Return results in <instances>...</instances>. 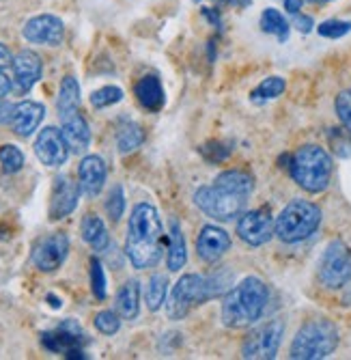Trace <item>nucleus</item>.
Here are the masks:
<instances>
[{"label":"nucleus","mask_w":351,"mask_h":360,"mask_svg":"<svg viewBox=\"0 0 351 360\" xmlns=\"http://www.w3.org/2000/svg\"><path fill=\"white\" fill-rule=\"evenodd\" d=\"M166 248L164 224L157 210L149 203H138L132 210L130 222H127L125 238V255L136 270L153 268Z\"/></svg>","instance_id":"nucleus-1"},{"label":"nucleus","mask_w":351,"mask_h":360,"mask_svg":"<svg viewBox=\"0 0 351 360\" xmlns=\"http://www.w3.org/2000/svg\"><path fill=\"white\" fill-rule=\"evenodd\" d=\"M270 287L259 276H248L235 285L222 302V321L227 328H246L265 313Z\"/></svg>","instance_id":"nucleus-2"},{"label":"nucleus","mask_w":351,"mask_h":360,"mask_svg":"<svg viewBox=\"0 0 351 360\" xmlns=\"http://www.w3.org/2000/svg\"><path fill=\"white\" fill-rule=\"evenodd\" d=\"M227 291V274H213V276H201V274H185L177 281V285L171 291V298L166 300V315L173 321H179L187 317V313L209 302L211 298H218Z\"/></svg>","instance_id":"nucleus-3"},{"label":"nucleus","mask_w":351,"mask_h":360,"mask_svg":"<svg viewBox=\"0 0 351 360\" xmlns=\"http://www.w3.org/2000/svg\"><path fill=\"white\" fill-rule=\"evenodd\" d=\"M289 173L302 190L310 194L324 192L332 179V158L324 147L304 145L291 155Z\"/></svg>","instance_id":"nucleus-4"},{"label":"nucleus","mask_w":351,"mask_h":360,"mask_svg":"<svg viewBox=\"0 0 351 360\" xmlns=\"http://www.w3.org/2000/svg\"><path fill=\"white\" fill-rule=\"evenodd\" d=\"M338 328L330 319L306 321L291 343V358L296 360H322L338 347Z\"/></svg>","instance_id":"nucleus-5"},{"label":"nucleus","mask_w":351,"mask_h":360,"mask_svg":"<svg viewBox=\"0 0 351 360\" xmlns=\"http://www.w3.org/2000/svg\"><path fill=\"white\" fill-rule=\"evenodd\" d=\"M276 236L286 244H298L308 240L319 224H322V210L319 205L298 199L286 205L276 218Z\"/></svg>","instance_id":"nucleus-6"},{"label":"nucleus","mask_w":351,"mask_h":360,"mask_svg":"<svg viewBox=\"0 0 351 360\" xmlns=\"http://www.w3.org/2000/svg\"><path fill=\"white\" fill-rule=\"evenodd\" d=\"M194 203L205 216L220 220V222H229L235 216L244 214L246 203H248V194L233 192V190H227L218 184H211V186H201L194 192Z\"/></svg>","instance_id":"nucleus-7"},{"label":"nucleus","mask_w":351,"mask_h":360,"mask_svg":"<svg viewBox=\"0 0 351 360\" xmlns=\"http://www.w3.org/2000/svg\"><path fill=\"white\" fill-rule=\"evenodd\" d=\"M317 276L319 283L328 289L345 287L351 281V248L340 240L330 242L319 257Z\"/></svg>","instance_id":"nucleus-8"},{"label":"nucleus","mask_w":351,"mask_h":360,"mask_svg":"<svg viewBox=\"0 0 351 360\" xmlns=\"http://www.w3.org/2000/svg\"><path fill=\"white\" fill-rule=\"evenodd\" d=\"M282 337H284V323L280 319L267 321L246 337L241 345V356L248 360H272L280 349Z\"/></svg>","instance_id":"nucleus-9"},{"label":"nucleus","mask_w":351,"mask_h":360,"mask_svg":"<svg viewBox=\"0 0 351 360\" xmlns=\"http://www.w3.org/2000/svg\"><path fill=\"white\" fill-rule=\"evenodd\" d=\"M22 37L28 44H37V46H60L65 39V24L60 18L52 13H41L30 18L24 28H22Z\"/></svg>","instance_id":"nucleus-10"},{"label":"nucleus","mask_w":351,"mask_h":360,"mask_svg":"<svg viewBox=\"0 0 351 360\" xmlns=\"http://www.w3.org/2000/svg\"><path fill=\"white\" fill-rule=\"evenodd\" d=\"M276 233V224L267 210H252L241 214L237 222V236L248 246H263Z\"/></svg>","instance_id":"nucleus-11"},{"label":"nucleus","mask_w":351,"mask_h":360,"mask_svg":"<svg viewBox=\"0 0 351 360\" xmlns=\"http://www.w3.org/2000/svg\"><path fill=\"white\" fill-rule=\"evenodd\" d=\"M69 255V240L65 233H52L39 240L33 248V264L39 272H56Z\"/></svg>","instance_id":"nucleus-12"},{"label":"nucleus","mask_w":351,"mask_h":360,"mask_svg":"<svg viewBox=\"0 0 351 360\" xmlns=\"http://www.w3.org/2000/svg\"><path fill=\"white\" fill-rule=\"evenodd\" d=\"M84 343H86V335L76 319L60 321L54 330L41 335V345L52 354H67L69 349L82 347Z\"/></svg>","instance_id":"nucleus-13"},{"label":"nucleus","mask_w":351,"mask_h":360,"mask_svg":"<svg viewBox=\"0 0 351 360\" xmlns=\"http://www.w3.org/2000/svg\"><path fill=\"white\" fill-rule=\"evenodd\" d=\"M35 153L41 160V165L58 169L67 162L69 158V147L65 143V136H62L60 129L56 127H44L37 141H35Z\"/></svg>","instance_id":"nucleus-14"},{"label":"nucleus","mask_w":351,"mask_h":360,"mask_svg":"<svg viewBox=\"0 0 351 360\" xmlns=\"http://www.w3.org/2000/svg\"><path fill=\"white\" fill-rule=\"evenodd\" d=\"M11 68H13L15 89L20 93H28L41 80V74H44L41 58L33 50H20L11 60Z\"/></svg>","instance_id":"nucleus-15"},{"label":"nucleus","mask_w":351,"mask_h":360,"mask_svg":"<svg viewBox=\"0 0 351 360\" xmlns=\"http://www.w3.org/2000/svg\"><path fill=\"white\" fill-rule=\"evenodd\" d=\"M80 186L76 181H72L67 175H58L54 179V188H52V199H50V218L52 220H60L67 218L76 207H78V199H80Z\"/></svg>","instance_id":"nucleus-16"},{"label":"nucleus","mask_w":351,"mask_h":360,"mask_svg":"<svg viewBox=\"0 0 351 360\" xmlns=\"http://www.w3.org/2000/svg\"><path fill=\"white\" fill-rule=\"evenodd\" d=\"M231 248V238L225 229L216 224H205L197 238V255L205 264H216Z\"/></svg>","instance_id":"nucleus-17"},{"label":"nucleus","mask_w":351,"mask_h":360,"mask_svg":"<svg viewBox=\"0 0 351 360\" xmlns=\"http://www.w3.org/2000/svg\"><path fill=\"white\" fill-rule=\"evenodd\" d=\"M106 175H108L106 162L100 155H86L82 158L78 167V186L88 199H93V196H98L102 192L106 184Z\"/></svg>","instance_id":"nucleus-18"},{"label":"nucleus","mask_w":351,"mask_h":360,"mask_svg":"<svg viewBox=\"0 0 351 360\" xmlns=\"http://www.w3.org/2000/svg\"><path fill=\"white\" fill-rule=\"evenodd\" d=\"M46 117V108L44 104L39 102H33V100H24L20 104H15L13 108V117H11V129L22 136V139H28L35 134V129H39L41 121Z\"/></svg>","instance_id":"nucleus-19"},{"label":"nucleus","mask_w":351,"mask_h":360,"mask_svg":"<svg viewBox=\"0 0 351 360\" xmlns=\"http://www.w3.org/2000/svg\"><path fill=\"white\" fill-rule=\"evenodd\" d=\"M60 132L65 136V143L72 153H84L91 145V129L86 119L80 115V110L60 115Z\"/></svg>","instance_id":"nucleus-20"},{"label":"nucleus","mask_w":351,"mask_h":360,"mask_svg":"<svg viewBox=\"0 0 351 360\" xmlns=\"http://www.w3.org/2000/svg\"><path fill=\"white\" fill-rule=\"evenodd\" d=\"M134 93H136V100L138 104L149 110V112H159L166 104V95H164V86L159 82L157 76H143L136 86H134Z\"/></svg>","instance_id":"nucleus-21"},{"label":"nucleus","mask_w":351,"mask_h":360,"mask_svg":"<svg viewBox=\"0 0 351 360\" xmlns=\"http://www.w3.org/2000/svg\"><path fill=\"white\" fill-rule=\"evenodd\" d=\"M114 307H117V313L121 315V319H127V321L136 319L140 313V283L134 278L123 283L121 289L117 291Z\"/></svg>","instance_id":"nucleus-22"},{"label":"nucleus","mask_w":351,"mask_h":360,"mask_svg":"<svg viewBox=\"0 0 351 360\" xmlns=\"http://www.w3.org/2000/svg\"><path fill=\"white\" fill-rule=\"evenodd\" d=\"M80 231H82V240L93 248V250H98V252H104L108 246H110V236H108V229L104 224V220L100 216H95V214H86L82 218V226H80Z\"/></svg>","instance_id":"nucleus-23"},{"label":"nucleus","mask_w":351,"mask_h":360,"mask_svg":"<svg viewBox=\"0 0 351 360\" xmlns=\"http://www.w3.org/2000/svg\"><path fill=\"white\" fill-rule=\"evenodd\" d=\"M187 261L185 250V238L177 220L171 222V233H168V252H166V264L171 272H179Z\"/></svg>","instance_id":"nucleus-24"},{"label":"nucleus","mask_w":351,"mask_h":360,"mask_svg":"<svg viewBox=\"0 0 351 360\" xmlns=\"http://www.w3.org/2000/svg\"><path fill=\"white\" fill-rule=\"evenodd\" d=\"M58 117L60 115H69L80 110V84L74 76H65L58 89V100H56Z\"/></svg>","instance_id":"nucleus-25"},{"label":"nucleus","mask_w":351,"mask_h":360,"mask_svg":"<svg viewBox=\"0 0 351 360\" xmlns=\"http://www.w3.org/2000/svg\"><path fill=\"white\" fill-rule=\"evenodd\" d=\"M145 143V129L134 121H123L117 129V147L121 153H132Z\"/></svg>","instance_id":"nucleus-26"},{"label":"nucleus","mask_w":351,"mask_h":360,"mask_svg":"<svg viewBox=\"0 0 351 360\" xmlns=\"http://www.w3.org/2000/svg\"><path fill=\"white\" fill-rule=\"evenodd\" d=\"M213 184L222 186V188H227V190H233V192H241V194H252L254 190V179L250 173L246 171H225V173H220Z\"/></svg>","instance_id":"nucleus-27"},{"label":"nucleus","mask_w":351,"mask_h":360,"mask_svg":"<svg viewBox=\"0 0 351 360\" xmlns=\"http://www.w3.org/2000/svg\"><path fill=\"white\" fill-rule=\"evenodd\" d=\"M261 28L263 32H270V35H276L280 44H284L289 39V22L284 20V15L276 9H265L261 13Z\"/></svg>","instance_id":"nucleus-28"},{"label":"nucleus","mask_w":351,"mask_h":360,"mask_svg":"<svg viewBox=\"0 0 351 360\" xmlns=\"http://www.w3.org/2000/svg\"><path fill=\"white\" fill-rule=\"evenodd\" d=\"M166 289H168V281L164 274H153L149 278L147 291H145V302L149 311H157L166 300Z\"/></svg>","instance_id":"nucleus-29"},{"label":"nucleus","mask_w":351,"mask_h":360,"mask_svg":"<svg viewBox=\"0 0 351 360\" xmlns=\"http://www.w3.org/2000/svg\"><path fill=\"white\" fill-rule=\"evenodd\" d=\"M286 89V82L280 78V76H270L265 78L257 89H254L250 93V100L252 102H270V100H276V97H280Z\"/></svg>","instance_id":"nucleus-30"},{"label":"nucleus","mask_w":351,"mask_h":360,"mask_svg":"<svg viewBox=\"0 0 351 360\" xmlns=\"http://www.w3.org/2000/svg\"><path fill=\"white\" fill-rule=\"evenodd\" d=\"M0 165L5 173L13 175L24 169V153L15 145H3L0 147Z\"/></svg>","instance_id":"nucleus-31"},{"label":"nucleus","mask_w":351,"mask_h":360,"mask_svg":"<svg viewBox=\"0 0 351 360\" xmlns=\"http://www.w3.org/2000/svg\"><path fill=\"white\" fill-rule=\"evenodd\" d=\"M123 100V89L119 86H102L91 95V104L95 108H108Z\"/></svg>","instance_id":"nucleus-32"},{"label":"nucleus","mask_w":351,"mask_h":360,"mask_svg":"<svg viewBox=\"0 0 351 360\" xmlns=\"http://www.w3.org/2000/svg\"><path fill=\"white\" fill-rule=\"evenodd\" d=\"M95 328L106 337L117 335L121 328V315L114 311H100L98 315H95Z\"/></svg>","instance_id":"nucleus-33"},{"label":"nucleus","mask_w":351,"mask_h":360,"mask_svg":"<svg viewBox=\"0 0 351 360\" xmlns=\"http://www.w3.org/2000/svg\"><path fill=\"white\" fill-rule=\"evenodd\" d=\"M91 291L98 300H106V272L98 259H91Z\"/></svg>","instance_id":"nucleus-34"},{"label":"nucleus","mask_w":351,"mask_h":360,"mask_svg":"<svg viewBox=\"0 0 351 360\" xmlns=\"http://www.w3.org/2000/svg\"><path fill=\"white\" fill-rule=\"evenodd\" d=\"M351 30V22L345 20H326L317 26V32L326 39H340Z\"/></svg>","instance_id":"nucleus-35"},{"label":"nucleus","mask_w":351,"mask_h":360,"mask_svg":"<svg viewBox=\"0 0 351 360\" xmlns=\"http://www.w3.org/2000/svg\"><path fill=\"white\" fill-rule=\"evenodd\" d=\"M106 212L112 218V222H119L121 216L125 214V194L121 186H114L108 194V201H106Z\"/></svg>","instance_id":"nucleus-36"},{"label":"nucleus","mask_w":351,"mask_h":360,"mask_svg":"<svg viewBox=\"0 0 351 360\" xmlns=\"http://www.w3.org/2000/svg\"><path fill=\"white\" fill-rule=\"evenodd\" d=\"M334 108H336V115H338L340 123L345 125V129L351 132V89H345L336 95Z\"/></svg>","instance_id":"nucleus-37"},{"label":"nucleus","mask_w":351,"mask_h":360,"mask_svg":"<svg viewBox=\"0 0 351 360\" xmlns=\"http://www.w3.org/2000/svg\"><path fill=\"white\" fill-rule=\"evenodd\" d=\"M201 153L207 162H222V160H227L231 155V147L227 143H222V141H211L207 145L201 147Z\"/></svg>","instance_id":"nucleus-38"},{"label":"nucleus","mask_w":351,"mask_h":360,"mask_svg":"<svg viewBox=\"0 0 351 360\" xmlns=\"http://www.w3.org/2000/svg\"><path fill=\"white\" fill-rule=\"evenodd\" d=\"M330 143H332L334 153H338L340 158L351 155V132L349 129H334V132H330Z\"/></svg>","instance_id":"nucleus-39"},{"label":"nucleus","mask_w":351,"mask_h":360,"mask_svg":"<svg viewBox=\"0 0 351 360\" xmlns=\"http://www.w3.org/2000/svg\"><path fill=\"white\" fill-rule=\"evenodd\" d=\"M293 26L300 30V32H310L314 22L310 15H302V13H293Z\"/></svg>","instance_id":"nucleus-40"},{"label":"nucleus","mask_w":351,"mask_h":360,"mask_svg":"<svg viewBox=\"0 0 351 360\" xmlns=\"http://www.w3.org/2000/svg\"><path fill=\"white\" fill-rule=\"evenodd\" d=\"M13 104H9L7 100H3L0 97V125H5V123H11V117H13Z\"/></svg>","instance_id":"nucleus-41"},{"label":"nucleus","mask_w":351,"mask_h":360,"mask_svg":"<svg viewBox=\"0 0 351 360\" xmlns=\"http://www.w3.org/2000/svg\"><path fill=\"white\" fill-rule=\"evenodd\" d=\"M11 89H13V82H11V78H9V76L3 72V70H0V97L7 95Z\"/></svg>","instance_id":"nucleus-42"},{"label":"nucleus","mask_w":351,"mask_h":360,"mask_svg":"<svg viewBox=\"0 0 351 360\" xmlns=\"http://www.w3.org/2000/svg\"><path fill=\"white\" fill-rule=\"evenodd\" d=\"M11 60H13V56L9 52V48L5 44H0V70L7 68V65H11Z\"/></svg>","instance_id":"nucleus-43"},{"label":"nucleus","mask_w":351,"mask_h":360,"mask_svg":"<svg viewBox=\"0 0 351 360\" xmlns=\"http://www.w3.org/2000/svg\"><path fill=\"white\" fill-rule=\"evenodd\" d=\"M302 5H304V0H284V9H286V13H300V9H302Z\"/></svg>","instance_id":"nucleus-44"},{"label":"nucleus","mask_w":351,"mask_h":360,"mask_svg":"<svg viewBox=\"0 0 351 360\" xmlns=\"http://www.w3.org/2000/svg\"><path fill=\"white\" fill-rule=\"evenodd\" d=\"M46 300L50 302V307H52V309H60V307H62L60 298H56L54 293H48V296H46Z\"/></svg>","instance_id":"nucleus-45"},{"label":"nucleus","mask_w":351,"mask_h":360,"mask_svg":"<svg viewBox=\"0 0 351 360\" xmlns=\"http://www.w3.org/2000/svg\"><path fill=\"white\" fill-rule=\"evenodd\" d=\"M229 5H235V7H239V9H246L248 5H252V0H227Z\"/></svg>","instance_id":"nucleus-46"},{"label":"nucleus","mask_w":351,"mask_h":360,"mask_svg":"<svg viewBox=\"0 0 351 360\" xmlns=\"http://www.w3.org/2000/svg\"><path fill=\"white\" fill-rule=\"evenodd\" d=\"M203 15H205V18H209L216 26H220V18H218L211 9H203Z\"/></svg>","instance_id":"nucleus-47"},{"label":"nucleus","mask_w":351,"mask_h":360,"mask_svg":"<svg viewBox=\"0 0 351 360\" xmlns=\"http://www.w3.org/2000/svg\"><path fill=\"white\" fill-rule=\"evenodd\" d=\"M310 3H330V0H310Z\"/></svg>","instance_id":"nucleus-48"},{"label":"nucleus","mask_w":351,"mask_h":360,"mask_svg":"<svg viewBox=\"0 0 351 360\" xmlns=\"http://www.w3.org/2000/svg\"><path fill=\"white\" fill-rule=\"evenodd\" d=\"M194 3H201V0H194Z\"/></svg>","instance_id":"nucleus-49"}]
</instances>
